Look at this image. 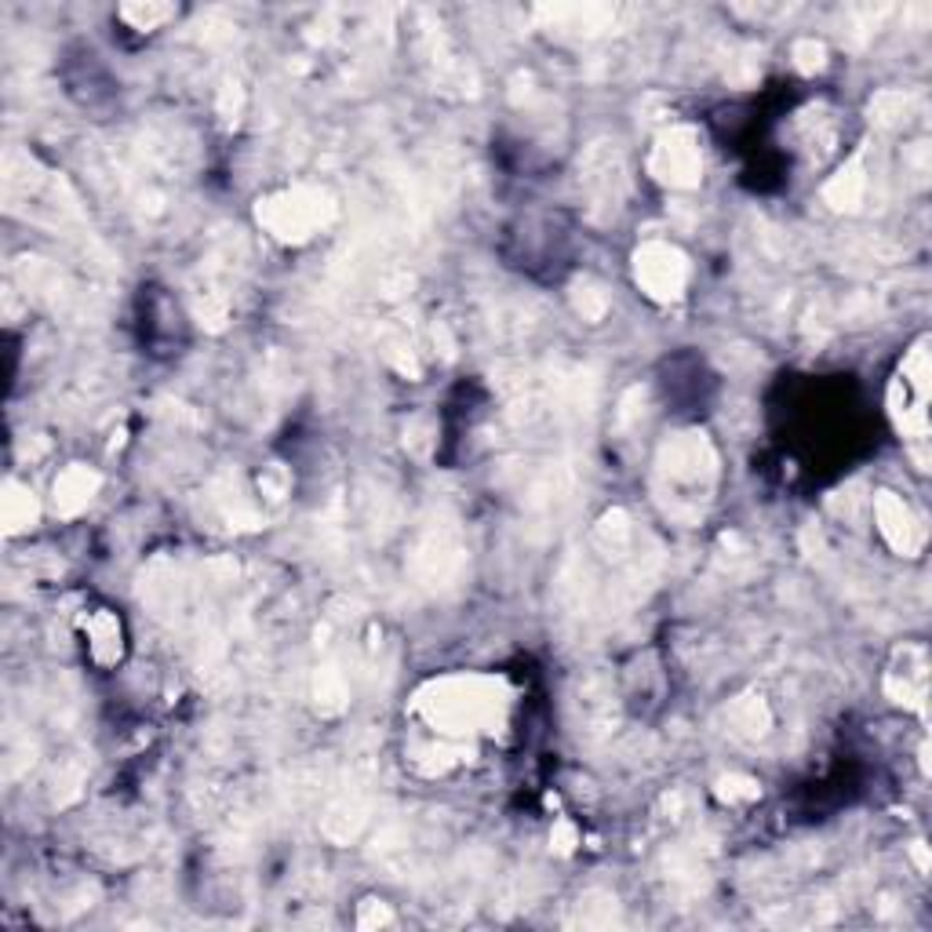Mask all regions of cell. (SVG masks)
<instances>
[{"instance_id": "cell-7", "label": "cell", "mask_w": 932, "mask_h": 932, "mask_svg": "<svg viewBox=\"0 0 932 932\" xmlns=\"http://www.w3.org/2000/svg\"><path fill=\"white\" fill-rule=\"evenodd\" d=\"M860 193H863V176H860V168H849V171H841V179H835L827 186V197L835 201L838 208H852L856 201H860Z\"/></svg>"}, {"instance_id": "cell-4", "label": "cell", "mask_w": 932, "mask_h": 932, "mask_svg": "<svg viewBox=\"0 0 932 932\" xmlns=\"http://www.w3.org/2000/svg\"><path fill=\"white\" fill-rule=\"evenodd\" d=\"M95 489H98V478L88 467H70L66 474H59V481H55V506L62 514H77L81 506H88Z\"/></svg>"}, {"instance_id": "cell-5", "label": "cell", "mask_w": 932, "mask_h": 932, "mask_svg": "<svg viewBox=\"0 0 932 932\" xmlns=\"http://www.w3.org/2000/svg\"><path fill=\"white\" fill-rule=\"evenodd\" d=\"M878 521H881V536H886L892 546H900V551H911L914 521H911V514H907V506L900 500H892V495H881Z\"/></svg>"}, {"instance_id": "cell-2", "label": "cell", "mask_w": 932, "mask_h": 932, "mask_svg": "<svg viewBox=\"0 0 932 932\" xmlns=\"http://www.w3.org/2000/svg\"><path fill=\"white\" fill-rule=\"evenodd\" d=\"M689 266L670 244H645L638 252V284L652 300H674L685 289Z\"/></svg>"}, {"instance_id": "cell-6", "label": "cell", "mask_w": 932, "mask_h": 932, "mask_svg": "<svg viewBox=\"0 0 932 932\" xmlns=\"http://www.w3.org/2000/svg\"><path fill=\"white\" fill-rule=\"evenodd\" d=\"M33 517H36V503H33V495H30L27 489H22V484L8 481V495H4V525H8V532L27 528Z\"/></svg>"}, {"instance_id": "cell-1", "label": "cell", "mask_w": 932, "mask_h": 932, "mask_svg": "<svg viewBox=\"0 0 932 932\" xmlns=\"http://www.w3.org/2000/svg\"><path fill=\"white\" fill-rule=\"evenodd\" d=\"M259 219H263L266 230H273L277 238L303 241L332 219V201L317 190H292V193L273 197V201L259 208Z\"/></svg>"}, {"instance_id": "cell-3", "label": "cell", "mask_w": 932, "mask_h": 932, "mask_svg": "<svg viewBox=\"0 0 932 932\" xmlns=\"http://www.w3.org/2000/svg\"><path fill=\"white\" fill-rule=\"evenodd\" d=\"M652 171L670 186H692L700 179V146L689 132H670L667 139L656 146Z\"/></svg>"}]
</instances>
